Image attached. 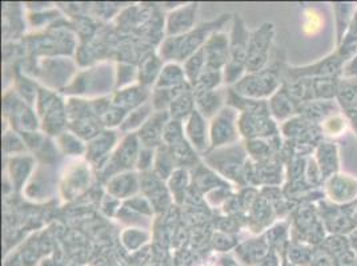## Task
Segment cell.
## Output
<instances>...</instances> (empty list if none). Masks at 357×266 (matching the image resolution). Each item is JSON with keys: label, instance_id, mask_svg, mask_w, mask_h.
<instances>
[{"label": "cell", "instance_id": "cell-1", "mask_svg": "<svg viewBox=\"0 0 357 266\" xmlns=\"http://www.w3.org/2000/svg\"><path fill=\"white\" fill-rule=\"evenodd\" d=\"M356 208L357 200L355 203H348L344 205H329L327 203H323L321 210L326 228L333 235L352 233V230L356 229L352 214Z\"/></svg>", "mask_w": 357, "mask_h": 266}, {"label": "cell", "instance_id": "cell-2", "mask_svg": "<svg viewBox=\"0 0 357 266\" xmlns=\"http://www.w3.org/2000/svg\"><path fill=\"white\" fill-rule=\"evenodd\" d=\"M327 193L332 201L348 204L356 198L357 181L347 175H335L327 182Z\"/></svg>", "mask_w": 357, "mask_h": 266}, {"label": "cell", "instance_id": "cell-3", "mask_svg": "<svg viewBox=\"0 0 357 266\" xmlns=\"http://www.w3.org/2000/svg\"><path fill=\"white\" fill-rule=\"evenodd\" d=\"M319 160H320L323 181L327 178H333V173H336L339 169V157H337L336 146L323 143L319 148Z\"/></svg>", "mask_w": 357, "mask_h": 266}, {"label": "cell", "instance_id": "cell-4", "mask_svg": "<svg viewBox=\"0 0 357 266\" xmlns=\"http://www.w3.org/2000/svg\"><path fill=\"white\" fill-rule=\"evenodd\" d=\"M336 6V20H337V45L340 47L345 31L348 29L352 6L351 4H335Z\"/></svg>", "mask_w": 357, "mask_h": 266}, {"label": "cell", "instance_id": "cell-5", "mask_svg": "<svg viewBox=\"0 0 357 266\" xmlns=\"http://www.w3.org/2000/svg\"><path fill=\"white\" fill-rule=\"evenodd\" d=\"M345 120L340 115H331L324 120L323 133L327 136H339L345 131Z\"/></svg>", "mask_w": 357, "mask_h": 266}, {"label": "cell", "instance_id": "cell-6", "mask_svg": "<svg viewBox=\"0 0 357 266\" xmlns=\"http://www.w3.org/2000/svg\"><path fill=\"white\" fill-rule=\"evenodd\" d=\"M311 266H335V258L323 247H319L313 251Z\"/></svg>", "mask_w": 357, "mask_h": 266}, {"label": "cell", "instance_id": "cell-7", "mask_svg": "<svg viewBox=\"0 0 357 266\" xmlns=\"http://www.w3.org/2000/svg\"><path fill=\"white\" fill-rule=\"evenodd\" d=\"M321 26V19L320 15L316 14L314 11H311V15L307 16V23H305V30H310L311 33H314L316 31L320 30Z\"/></svg>", "mask_w": 357, "mask_h": 266}, {"label": "cell", "instance_id": "cell-8", "mask_svg": "<svg viewBox=\"0 0 357 266\" xmlns=\"http://www.w3.org/2000/svg\"><path fill=\"white\" fill-rule=\"evenodd\" d=\"M349 241H351V245H352L354 251H356L357 256V229H355V232H352V233H351V236H349Z\"/></svg>", "mask_w": 357, "mask_h": 266}, {"label": "cell", "instance_id": "cell-9", "mask_svg": "<svg viewBox=\"0 0 357 266\" xmlns=\"http://www.w3.org/2000/svg\"><path fill=\"white\" fill-rule=\"evenodd\" d=\"M354 221H355V226L357 228V208L355 213H354Z\"/></svg>", "mask_w": 357, "mask_h": 266}]
</instances>
